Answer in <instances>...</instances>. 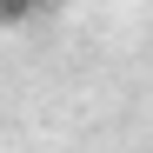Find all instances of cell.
Listing matches in <instances>:
<instances>
[{
    "instance_id": "obj_1",
    "label": "cell",
    "mask_w": 153,
    "mask_h": 153,
    "mask_svg": "<svg viewBox=\"0 0 153 153\" xmlns=\"http://www.w3.org/2000/svg\"><path fill=\"white\" fill-rule=\"evenodd\" d=\"M40 7H47V0H0V27H27Z\"/></svg>"
}]
</instances>
